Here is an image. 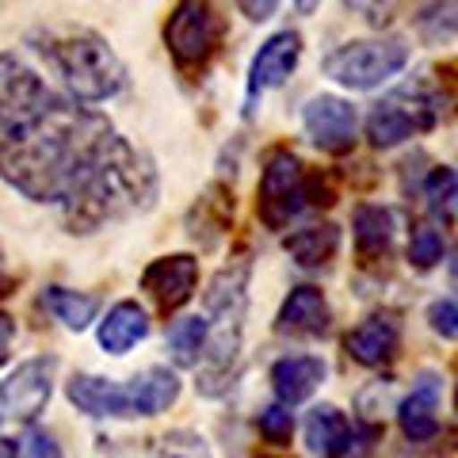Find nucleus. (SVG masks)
<instances>
[{
    "instance_id": "f257e3e1",
    "label": "nucleus",
    "mask_w": 458,
    "mask_h": 458,
    "mask_svg": "<svg viewBox=\"0 0 458 458\" xmlns=\"http://www.w3.org/2000/svg\"><path fill=\"white\" fill-rule=\"evenodd\" d=\"M114 138L104 114L57 96L23 57H0V176L20 195L65 203Z\"/></svg>"
},
{
    "instance_id": "f03ea898",
    "label": "nucleus",
    "mask_w": 458,
    "mask_h": 458,
    "mask_svg": "<svg viewBox=\"0 0 458 458\" xmlns=\"http://www.w3.org/2000/svg\"><path fill=\"white\" fill-rule=\"evenodd\" d=\"M157 195L153 165L131 141L114 138L111 149L99 157V165L84 176V183L65 199V225L69 233H92L104 222L126 218L134 210H146Z\"/></svg>"
},
{
    "instance_id": "7ed1b4c3",
    "label": "nucleus",
    "mask_w": 458,
    "mask_h": 458,
    "mask_svg": "<svg viewBox=\"0 0 458 458\" xmlns=\"http://www.w3.org/2000/svg\"><path fill=\"white\" fill-rule=\"evenodd\" d=\"M50 62L54 69L65 77L69 92H73L81 104H104L114 92L123 89L126 69L119 62V54L99 35L92 31H65L50 38Z\"/></svg>"
},
{
    "instance_id": "20e7f679",
    "label": "nucleus",
    "mask_w": 458,
    "mask_h": 458,
    "mask_svg": "<svg viewBox=\"0 0 458 458\" xmlns=\"http://www.w3.org/2000/svg\"><path fill=\"white\" fill-rule=\"evenodd\" d=\"M409 65V42L405 38H360L344 42L340 50L325 57V77L352 92H370L378 84L394 81Z\"/></svg>"
},
{
    "instance_id": "39448f33",
    "label": "nucleus",
    "mask_w": 458,
    "mask_h": 458,
    "mask_svg": "<svg viewBox=\"0 0 458 458\" xmlns=\"http://www.w3.org/2000/svg\"><path fill=\"white\" fill-rule=\"evenodd\" d=\"M302 207H310L302 161L291 149H271L260 172V188H256V214L267 229H286L302 214Z\"/></svg>"
},
{
    "instance_id": "423d86ee",
    "label": "nucleus",
    "mask_w": 458,
    "mask_h": 458,
    "mask_svg": "<svg viewBox=\"0 0 458 458\" xmlns=\"http://www.w3.org/2000/svg\"><path fill=\"white\" fill-rule=\"evenodd\" d=\"M436 119H439V99L428 96L417 84V89L394 92L367 114V138L375 149H394L412 134L432 131Z\"/></svg>"
},
{
    "instance_id": "0eeeda50",
    "label": "nucleus",
    "mask_w": 458,
    "mask_h": 458,
    "mask_svg": "<svg viewBox=\"0 0 458 458\" xmlns=\"http://www.w3.org/2000/svg\"><path fill=\"white\" fill-rule=\"evenodd\" d=\"M218 35H222V27H218L210 0H180L165 23L168 54L176 57L183 69L203 65L214 54V47H218Z\"/></svg>"
},
{
    "instance_id": "6e6552de",
    "label": "nucleus",
    "mask_w": 458,
    "mask_h": 458,
    "mask_svg": "<svg viewBox=\"0 0 458 458\" xmlns=\"http://www.w3.org/2000/svg\"><path fill=\"white\" fill-rule=\"evenodd\" d=\"M54 370H57V363L47 355V360H27V363H20L4 382H0V405H4V412H8L12 420L31 424L38 412L50 405Z\"/></svg>"
},
{
    "instance_id": "1a4fd4ad",
    "label": "nucleus",
    "mask_w": 458,
    "mask_h": 458,
    "mask_svg": "<svg viewBox=\"0 0 458 458\" xmlns=\"http://www.w3.org/2000/svg\"><path fill=\"white\" fill-rule=\"evenodd\" d=\"M302 126L310 141L321 153H348L355 146V131H360V114L348 99L340 96H313L302 107Z\"/></svg>"
},
{
    "instance_id": "9d476101",
    "label": "nucleus",
    "mask_w": 458,
    "mask_h": 458,
    "mask_svg": "<svg viewBox=\"0 0 458 458\" xmlns=\"http://www.w3.org/2000/svg\"><path fill=\"white\" fill-rule=\"evenodd\" d=\"M195 283H199V264L188 252L161 256V260H153L146 271H141V291H149L165 313L180 310L183 302H191Z\"/></svg>"
},
{
    "instance_id": "9b49d317",
    "label": "nucleus",
    "mask_w": 458,
    "mask_h": 458,
    "mask_svg": "<svg viewBox=\"0 0 458 458\" xmlns=\"http://www.w3.org/2000/svg\"><path fill=\"white\" fill-rule=\"evenodd\" d=\"M401 348V321L394 313H370L344 336V352L352 355L360 367H386L397 360Z\"/></svg>"
},
{
    "instance_id": "f8f14e48",
    "label": "nucleus",
    "mask_w": 458,
    "mask_h": 458,
    "mask_svg": "<svg viewBox=\"0 0 458 458\" xmlns=\"http://www.w3.org/2000/svg\"><path fill=\"white\" fill-rule=\"evenodd\" d=\"M298 57H302V35L298 31H279L271 35L260 50L252 57V69H249V99H256L267 89H279L298 69Z\"/></svg>"
},
{
    "instance_id": "ddd939ff",
    "label": "nucleus",
    "mask_w": 458,
    "mask_h": 458,
    "mask_svg": "<svg viewBox=\"0 0 458 458\" xmlns=\"http://www.w3.org/2000/svg\"><path fill=\"white\" fill-rule=\"evenodd\" d=\"M328 325H333V310H328L325 294L318 291V286H294L279 306L276 333L313 340V336H325Z\"/></svg>"
},
{
    "instance_id": "4468645a",
    "label": "nucleus",
    "mask_w": 458,
    "mask_h": 458,
    "mask_svg": "<svg viewBox=\"0 0 458 458\" xmlns=\"http://www.w3.org/2000/svg\"><path fill=\"white\" fill-rule=\"evenodd\" d=\"M439 390H443V382L436 370H424V375L412 382V390L409 397L401 401V409H397V424H401V432H405L409 443H428L436 432H439Z\"/></svg>"
},
{
    "instance_id": "2eb2a0df",
    "label": "nucleus",
    "mask_w": 458,
    "mask_h": 458,
    "mask_svg": "<svg viewBox=\"0 0 458 458\" xmlns=\"http://www.w3.org/2000/svg\"><path fill=\"white\" fill-rule=\"evenodd\" d=\"M325 375H328V367L321 355H283V360L271 367V390H276L283 405H302L325 382Z\"/></svg>"
},
{
    "instance_id": "dca6fc26",
    "label": "nucleus",
    "mask_w": 458,
    "mask_h": 458,
    "mask_svg": "<svg viewBox=\"0 0 458 458\" xmlns=\"http://www.w3.org/2000/svg\"><path fill=\"white\" fill-rule=\"evenodd\" d=\"M65 394H69V401H73L81 412H89V417H134L126 386L111 382V378L77 375V378H69Z\"/></svg>"
},
{
    "instance_id": "f3484780",
    "label": "nucleus",
    "mask_w": 458,
    "mask_h": 458,
    "mask_svg": "<svg viewBox=\"0 0 458 458\" xmlns=\"http://www.w3.org/2000/svg\"><path fill=\"white\" fill-rule=\"evenodd\" d=\"M126 394H131L134 417H161V412H168L180 401V378L168 367H149L131 378Z\"/></svg>"
},
{
    "instance_id": "a211bd4d",
    "label": "nucleus",
    "mask_w": 458,
    "mask_h": 458,
    "mask_svg": "<svg viewBox=\"0 0 458 458\" xmlns=\"http://www.w3.org/2000/svg\"><path fill=\"white\" fill-rule=\"evenodd\" d=\"M352 424L336 405H318L306 417V443L318 458H348L352 454Z\"/></svg>"
},
{
    "instance_id": "6ab92c4d",
    "label": "nucleus",
    "mask_w": 458,
    "mask_h": 458,
    "mask_svg": "<svg viewBox=\"0 0 458 458\" xmlns=\"http://www.w3.org/2000/svg\"><path fill=\"white\" fill-rule=\"evenodd\" d=\"M96 336H99V348L107 355H126L134 344H141L149 336V318L138 302H119V306L107 310L104 321H99Z\"/></svg>"
},
{
    "instance_id": "aec40b11",
    "label": "nucleus",
    "mask_w": 458,
    "mask_h": 458,
    "mask_svg": "<svg viewBox=\"0 0 458 458\" xmlns=\"http://www.w3.org/2000/svg\"><path fill=\"white\" fill-rule=\"evenodd\" d=\"M352 229H355V252H360V260H367V264L382 260L394 245V214L386 207L363 203L360 210H355Z\"/></svg>"
},
{
    "instance_id": "412c9836",
    "label": "nucleus",
    "mask_w": 458,
    "mask_h": 458,
    "mask_svg": "<svg viewBox=\"0 0 458 458\" xmlns=\"http://www.w3.org/2000/svg\"><path fill=\"white\" fill-rule=\"evenodd\" d=\"M283 249L291 252V260H294L298 267L318 271V267H325V264L336 256V249H340V229L328 225V222L294 229V233L283 241Z\"/></svg>"
},
{
    "instance_id": "4be33fe9",
    "label": "nucleus",
    "mask_w": 458,
    "mask_h": 458,
    "mask_svg": "<svg viewBox=\"0 0 458 458\" xmlns=\"http://www.w3.org/2000/svg\"><path fill=\"white\" fill-rule=\"evenodd\" d=\"M245 286H249V264L241 260L233 267H222L207 291V310L218 321H237L245 318Z\"/></svg>"
},
{
    "instance_id": "5701e85b",
    "label": "nucleus",
    "mask_w": 458,
    "mask_h": 458,
    "mask_svg": "<svg viewBox=\"0 0 458 458\" xmlns=\"http://www.w3.org/2000/svg\"><path fill=\"white\" fill-rule=\"evenodd\" d=\"M207 340H210V321L207 318H180V321H172L168 336H165L168 352H172V363H176V367H199V363H203Z\"/></svg>"
},
{
    "instance_id": "b1692460",
    "label": "nucleus",
    "mask_w": 458,
    "mask_h": 458,
    "mask_svg": "<svg viewBox=\"0 0 458 458\" xmlns=\"http://www.w3.org/2000/svg\"><path fill=\"white\" fill-rule=\"evenodd\" d=\"M42 306H47L65 328H73V333L89 328L96 321V310H99L92 294L69 291V286H47V291H42Z\"/></svg>"
},
{
    "instance_id": "393cba45",
    "label": "nucleus",
    "mask_w": 458,
    "mask_h": 458,
    "mask_svg": "<svg viewBox=\"0 0 458 458\" xmlns=\"http://www.w3.org/2000/svg\"><path fill=\"white\" fill-rule=\"evenodd\" d=\"M420 195H424L428 210H432V218H439V222H458V172H454V168H447V165L432 168V172L424 176Z\"/></svg>"
},
{
    "instance_id": "a878e982",
    "label": "nucleus",
    "mask_w": 458,
    "mask_h": 458,
    "mask_svg": "<svg viewBox=\"0 0 458 458\" xmlns=\"http://www.w3.org/2000/svg\"><path fill=\"white\" fill-rule=\"evenodd\" d=\"M417 35L424 42H454L458 38V0H428L417 12Z\"/></svg>"
},
{
    "instance_id": "bb28decb",
    "label": "nucleus",
    "mask_w": 458,
    "mask_h": 458,
    "mask_svg": "<svg viewBox=\"0 0 458 458\" xmlns=\"http://www.w3.org/2000/svg\"><path fill=\"white\" fill-rule=\"evenodd\" d=\"M443 256H447V241H443V233L436 225H412V233H409V264L412 267H420V271H432Z\"/></svg>"
},
{
    "instance_id": "cd10ccee",
    "label": "nucleus",
    "mask_w": 458,
    "mask_h": 458,
    "mask_svg": "<svg viewBox=\"0 0 458 458\" xmlns=\"http://www.w3.org/2000/svg\"><path fill=\"white\" fill-rule=\"evenodd\" d=\"M256 428H260V436L271 443V447H286L291 436H294V412H291V405H283V401H279V405L260 409Z\"/></svg>"
},
{
    "instance_id": "c85d7f7f",
    "label": "nucleus",
    "mask_w": 458,
    "mask_h": 458,
    "mask_svg": "<svg viewBox=\"0 0 458 458\" xmlns=\"http://www.w3.org/2000/svg\"><path fill=\"white\" fill-rule=\"evenodd\" d=\"M161 458H210V447L191 428H176V432L161 436Z\"/></svg>"
},
{
    "instance_id": "c756f323",
    "label": "nucleus",
    "mask_w": 458,
    "mask_h": 458,
    "mask_svg": "<svg viewBox=\"0 0 458 458\" xmlns=\"http://www.w3.org/2000/svg\"><path fill=\"white\" fill-rule=\"evenodd\" d=\"M428 325L443 340H458V294H447L428 306Z\"/></svg>"
},
{
    "instance_id": "7c9ffc66",
    "label": "nucleus",
    "mask_w": 458,
    "mask_h": 458,
    "mask_svg": "<svg viewBox=\"0 0 458 458\" xmlns=\"http://www.w3.org/2000/svg\"><path fill=\"white\" fill-rule=\"evenodd\" d=\"M355 16H363L370 27H386L394 20V8H397V0H344Z\"/></svg>"
},
{
    "instance_id": "2f4dec72",
    "label": "nucleus",
    "mask_w": 458,
    "mask_h": 458,
    "mask_svg": "<svg viewBox=\"0 0 458 458\" xmlns=\"http://www.w3.org/2000/svg\"><path fill=\"white\" fill-rule=\"evenodd\" d=\"M20 458H62V447L54 443L50 432H38V428H31V432L20 439Z\"/></svg>"
},
{
    "instance_id": "473e14b6",
    "label": "nucleus",
    "mask_w": 458,
    "mask_h": 458,
    "mask_svg": "<svg viewBox=\"0 0 458 458\" xmlns=\"http://www.w3.org/2000/svg\"><path fill=\"white\" fill-rule=\"evenodd\" d=\"M237 8L245 12L249 20H256V23H264V20H271L276 16V8H279V0H237Z\"/></svg>"
},
{
    "instance_id": "72a5a7b5",
    "label": "nucleus",
    "mask_w": 458,
    "mask_h": 458,
    "mask_svg": "<svg viewBox=\"0 0 458 458\" xmlns=\"http://www.w3.org/2000/svg\"><path fill=\"white\" fill-rule=\"evenodd\" d=\"M12 336H16V321H12L8 313H0V360H4V352H8Z\"/></svg>"
},
{
    "instance_id": "f704fd0d",
    "label": "nucleus",
    "mask_w": 458,
    "mask_h": 458,
    "mask_svg": "<svg viewBox=\"0 0 458 458\" xmlns=\"http://www.w3.org/2000/svg\"><path fill=\"white\" fill-rule=\"evenodd\" d=\"M20 447H16V439H0V458H16Z\"/></svg>"
},
{
    "instance_id": "c9c22d12",
    "label": "nucleus",
    "mask_w": 458,
    "mask_h": 458,
    "mask_svg": "<svg viewBox=\"0 0 458 458\" xmlns=\"http://www.w3.org/2000/svg\"><path fill=\"white\" fill-rule=\"evenodd\" d=\"M318 4H321V0H294V8H298V12H302V16H310V12H313V8H318Z\"/></svg>"
},
{
    "instance_id": "e433bc0d",
    "label": "nucleus",
    "mask_w": 458,
    "mask_h": 458,
    "mask_svg": "<svg viewBox=\"0 0 458 458\" xmlns=\"http://www.w3.org/2000/svg\"><path fill=\"white\" fill-rule=\"evenodd\" d=\"M0 283H4V256H0Z\"/></svg>"
},
{
    "instance_id": "4c0bfd02",
    "label": "nucleus",
    "mask_w": 458,
    "mask_h": 458,
    "mask_svg": "<svg viewBox=\"0 0 458 458\" xmlns=\"http://www.w3.org/2000/svg\"><path fill=\"white\" fill-rule=\"evenodd\" d=\"M454 409H458V390H454Z\"/></svg>"
},
{
    "instance_id": "58836bf2",
    "label": "nucleus",
    "mask_w": 458,
    "mask_h": 458,
    "mask_svg": "<svg viewBox=\"0 0 458 458\" xmlns=\"http://www.w3.org/2000/svg\"><path fill=\"white\" fill-rule=\"evenodd\" d=\"M264 458H279V454H264Z\"/></svg>"
}]
</instances>
